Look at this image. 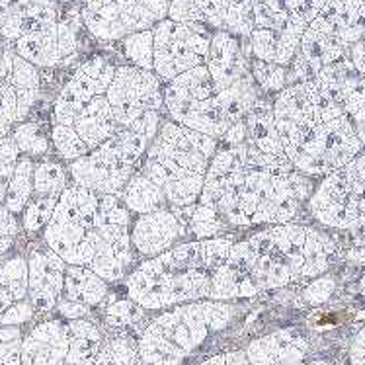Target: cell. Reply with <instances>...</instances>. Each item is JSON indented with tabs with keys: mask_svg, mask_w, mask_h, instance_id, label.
<instances>
[{
	"mask_svg": "<svg viewBox=\"0 0 365 365\" xmlns=\"http://www.w3.org/2000/svg\"><path fill=\"white\" fill-rule=\"evenodd\" d=\"M2 43H4V41H2V39H0V45H2Z\"/></svg>",
	"mask_w": 365,
	"mask_h": 365,
	"instance_id": "obj_55",
	"label": "cell"
},
{
	"mask_svg": "<svg viewBox=\"0 0 365 365\" xmlns=\"http://www.w3.org/2000/svg\"><path fill=\"white\" fill-rule=\"evenodd\" d=\"M180 219L184 221L187 229V235L192 240H205L221 237L225 231H229V227L219 217L215 209L203 205V203H194L187 207H174Z\"/></svg>",
	"mask_w": 365,
	"mask_h": 365,
	"instance_id": "obj_29",
	"label": "cell"
},
{
	"mask_svg": "<svg viewBox=\"0 0 365 365\" xmlns=\"http://www.w3.org/2000/svg\"><path fill=\"white\" fill-rule=\"evenodd\" d=\"M34 317H36V311L31 307L30 299L26 297L12 307H8L6 311L0 314V324L2 327H22L26 322H30Z\"/></svg>",
	"mask_w": 365,
	"mask_h": 365,
	"instance_id": "obj_45",
	"label": "cell"
},
{
	"mask_svg": "<svg viewBox=\"0 0 365 365\" xmlns=\"http://www.w3.org/2000/svg\"><path fill=\"white\" fill-rule=\"evenodd\" d=\"M334 289V277L322 274V276L314 277L313 282L307 285L305 291H303V299H305V303H309V305H322V303H327L328 299H330Z\"/></svg>",
	"mask_w": 365,
	"mask_h": 365,
	"instance_id": "obj_43",
	"label": "cell"
},
{
	"mask_svg": "<svg viewBox=\"0 0 365 365\" xmlns=\"http://www.w3.org/2000/svg\"><path fill=\"white\" fill-rule=\"evenodd\" d=\"M14 248L0 254V314L28 297V258Z\"/></svg>",
	"mask_w": 365,
	"mask_h": 365,
	"instance_id": "obj_25",
	"label": "cell"
},
{
	"mask_svg": "<svg viewBox=\"0 0 365 365\" xmlns=\"http://www.w3.org/2000/svg\"><path fill=\"white\" fill-rule=\"evenodd\" d=\"M57 202L59 200H53V197L31 195V200L22 211V215H20L22 232H26V235H39V232H43L45 227L51 221L53 211L57 207Z\"/></svg>",
	"mask_w": 365,
	"mask_h": 365,
	"instance_id": "obj_37",
	"label": "cell"
},
{
	"mask_svg": "<svg viewBox=\"0 0 365 365\" xmlns=\"http://www.w3.org/2000/svg\"><path fill=\"white\" fill-rule=\"evenodd\" d=\"M115 68L118 65L106 55H92L86 61H82L67 84L61 88L59 96L55 98L51 112L53 123L73 125L78 112L92 98L104 96L108 92Z\"/></svg>",
	"mask_w": 365,
	"mask_h": 365,
	"instance_id": "obj_14",
	"label": "cell"
},
{
	"mask_svg": "<svg viewBox=\"0 0 365 365\" xmlns=\"http://www.w3.org/2000/svg\"><path fill=\"white\" fill-rule=\"evenodd\" d=\"M307 365H334L330 359H314V361H311V364Z\"/></svg>",
	"mask_w": 365,
	"mask_h": 365,
	"instance_id": "obj_52",
	"label": "cell"
},
{
	"mask_svg": "<svg viewBox=\"0 0 365 365\" xmlns=\"http://www.w3.org/2000/svg\"><path fill=\"white\" fill-rule=\"evenodd\" d=\"M342 110L350 118L354 125L365 121V81L351 92L350 96L344 100Z\"/></svg>",
	"mask_w": 365,
	"mask_h": 365,
	"instance_id": "obj_46",
	"label": "cell"
},
{
	"mask_svg": "<svg viewBox=\"0 0 365 365\" xmlns=\"http://www.w3.org/2000/svg\"><path fill=\"white\" fill-rule=\"evenodd\" d=\"M110 284L84 266H67L65 272V285H63V299L73 303L92 307L102 305L108 297Z\"/></svg>",
	"mask_w": 365,
	"mask_h": 365,
	"instance_id": "obj_24",
	"label": "cell"
},
{
	"mask_svg": "<svg viewBox=\"0 0 365 365\" xmlns=\"http://www.w3.org/2000/svg\"><path fill=\"white\" fill-rule=\"evenodd\" d=\"M274 123L291 166L309 178H324L364 150L356 125L313 81L274 96Z\"/></svg>",
	"mask_w": 365,
	"mask_h": 365,
	"instance_id": "obj_2",
	"label": "cell"
},
{
	"mask_svg": "<svg viewBox=\"0 0 365 365\" xmlns=\"http://www.w3.org/2000/svg\"><path fill=\"white\" fill-rule=\"evenodd\" d=\"M254 12L250 0H231L225 12L223 31L239 39H248L254 31Z\"/></svg>",
	"mask_w": 365,
	"mask_h": 365,
	"instance_id": "obj_39",
	"label": "cell"
},
{
	"mask_svg": "<svg viewBox=\"0 0 365 365\" xmlns=\"http://www.w3.org/2000/svg\"><path fill=\"white\" fill-rule=\"evenodd\" d=\"M12 127H14V123L8 120L6 113L2 112V108H0V139H2V137H8L10 131H12Z\"/></svg>",
	"mask_w": 365,
	"mask_h": 365,
	"instance_id": "obj_51",
	"label": "cell"
},
{
	"mask_svg": "<svg viewBox=\"0 0 365 365\" xmlns=\"http://www.w3.org/2000/svg\"><path fill=\"white\" fill-rule=\"evenodd\" d=\"M237 311L232 301L211 299L164 309L137 338L143 365H186L211 336L229 328Z\"/></svg>",
	"mask_w": 365,
	"mask_h": 365,
	"instance_id": "obj_7",
	"label": "cell"
},
{
	"mask_svg": "<svg viewBox=\"0 0 365 365\" xmlns=\"http://www.w3.org/2000/svg\"><path fill=\"white\" fill-rule=\"evenodd\" d=\"M16 55H20L24 61L31 63L39 71L63 67L59 43V22L51 24L47 28L36 30L24 36L18 41L10 45Z\"/></svg>",
	"mask_w": 365,
	"mask_h": 365,
	"instance_id": "obj_23",
	"label": "cell"
},
{
	"mask_svg": "<svg viewBox=\"0 0 365 365\" xmlns=\"http://www.w3.org/2000/svg\"><path fill=\"white\" fill-rule=\"evenodd\" d=\"M63 4H81L82 0H61Z\"/></svg>",
	"mask_w": 365,
	"mask_h": 365,
	"instance_id": "obj_54",
	"label": "cell"
},
{
	"mask_svg": "<svg viewBox=\"0 0 365 365\" xmlns=\"http://www.w3.org/2000/svg\"><path fill=\"white\" fill-rule=\"evenodd\" d=\"M55 311L61 314V319H65V321H78V319H86V314H88V307L78 305V303H73V301H68V299H59V303L55 307Z\"/></svg>",
	"mask_w": 365,
	"mask_h": 365,
	"instance_id": "obj_48",
	"label": "cell"
},
{
	"mask_svg": "<svg viewBox=\"0 0 365 365\" xmlns=\"http://www.w3.org/2000/svg\"><path fill=\"white\" fill-rule=\"evenodd\" d=\"M118 43L127 65L143 71H153V30L131 34Z\"/></svg>",
	"mask_w": 365,
	"mask_h": 365,
	"instance_id": "obj_35",
	"label": "cell"
},
{
	"mask_svg": "<svg viewBox=\"0 0 365 365\" xmlns=\"http://www.w3.org/2000/svg\"><path fill=\"white\" fill-rule=\"evenodd\" d=\"M68 327L65 319H47L24 334L20 365H65Z\"/></svg>",
	"mask_w": 365,
	"mask_h": 365,
	"instance_id": "obj_21",
	"label": "cell"
},
{
	"mask_svg": "<svg viewBox=\"0 0 365 365\" xmlns=\"http://www.w3.org/2000/svg\"><path fill=\"white\" fill-rule=\"evenodd\" d=\"M34 166H36L34 158L20 155L14 172H12L10 184H8L4 207L16 217L22 215V211L34 195Z\"/></svg>",
	"mask_w": 365,
	"mask_h": 365,
	"instance_id": "obj_31",
	"label": "cell"
},
{
	"mask_svg": "<svg viewBox=\"0 0 365 365\" xmlns=\"http://www.w3.org/2000/svg\"><path fill=\"white\" fill-rule=\"evenodd\" d=\"M338 256L328 232L299 223L269 225L235 242L229 260L260 291L282 289L327 274Z\"/></svg>",
	"mask_w": 365,
	"mask_h": 365,
	"instance_id": "obj_3",
	"label": "cell"
},
{
	"mask_svg": "<svg viewBox=\"0 0 365 365\" xmlns=\"http://www.w3.org/2000/svg\"><path fill=\"white\" fill-rule=\"evenodd\" d=\"M258 295V289L248 279L245 272L231 262H225L213 274L211 282V301H237V299H250Z\"/></svg>",
	"mask_w": 365,
	"mask_h": 365,
	"instance_id": "obj_28",
	"label": "cell"
},
{
	"mask_svg": "<svg viewBox=\"0 0 365 365\" xmlns=\"http://www.w3.org/2000/svg\"><path fill=\"white\" fill-rule=\"evenodd\" d=\"M232 245L235 240L227 237L187 240L143 260L125 277L127 297L145 311L209 299L213 274L229 260Z\"/></svg>",
	"mask_w": 365,
	"mask_h": 365,
	"instance_id": "obj_4",
	"label": "cell"
},
{
	"mask_svg": "<svg viewBox=\"0 0 365 365\" xmlns=\"http://www.w3.org/2000/svg\"><path fill=\"white\" fill-rule=\"evenodd\" d=\"M68 351L65 365H92L102 348V330L88 319L67 321Z\"/></svg>",
	"mask_w": 365,
	"mask_h": 365,
	"instance_id": "obj_26",
	"label": "cell"
},
{
	"mask_svg": "<svg viewBox=\"0 0 365 365\" xmlns=\"http://www.w3.org/2000/svg\"><path fill=\"white\" fill-rule=\"evenodd\" d=\"M172 0H82L84 30L98 41L118 43L166 20Z\"/></svg>",
	"mask_w": 365,
	"mask_h": 365,
	"instance_id": "obj_11",
	"label": "cell"
},
{
	"mask_svg": "<svg viewBox=\"0 0 365 365\" xmlns=\"http://www.w3.org/2000/svg\"><path fill=\"white\" fill-rule=\"evenodd\" d=\"M120 197L123 205L129 209V213L135 217L172 207L166 195L163 194V190L155 182H150L141 170L127 182L125 190L121 192Z\"/></svg>",
	"mask_w": 365,
	"mask_h": 365,
	"instance_id": "obj_27",
	"label": "cell"
},
{
	"mask_svg": "<svg viewBox=\"0 0 365 365\" xmlns=\"http://www.w3.org/2000/svg\"><path fill=\"white\" fill-rule=\"evenodd\" d=\"M254 12V26L262 30H284L285 26L301 18V0H250Z\"/></svg>",
	"mask_w": 365,
	"mask_h": 365,
	"instance_id": "obj_30",
	"label": "cell"
},
{
	"mask_svg": "<svg viewBox=\"0 0 365 365\" xmlns=\"http://www.w3.org/2000/svg\"><path fill=\"white\" fill-rule=\"evenodd\" d=\"M307 209L327 229L351 231L365 227V150L314 186Z\"/></svg>",
	"mask_w": 365,
	"mask_h": 365,
	"instance_id": "obj_10",
	"label": "cell"
},
{
	"mask_svg": "<svg viewBox=\"0 0 365 365\" xmlns=\"http://www.w3.org/2000/svg\"><path fill=\"white\" fill-rule=\"evenodd\" d=\"M348 358H350V365H365V327L354 336Z\"/></svg>",
	"mask_w": 365,
	"mask_h": 365,
	"instance_id": "obj_49",
	"label": "cell"
},
{
	"mask_svg": "<svg viewBox=\"0 0 365 365\" xmlns=\"http://www.w3.org/2000/svg\"><path fill=\"white\" fill-rule=\"evenodd\" d=\"M250 47L248 39H239L227 34V31H213L211 41H209L207 67L209 75L213 78L215 88L221 90L231 88L235 82L245 78L250 73Z\"/></svg>",
	"mask_w": 365,
	"mask_h": 365,
	"instance_id": "obj_19",
	"label": "cell"
},
{
	"mask_svg": "<svg viewBox=\"0 0 365 365\" xmlns=\"http://www.w3.org/2000/svg\"><path fill=\"white\" fill-rule=\"evenodd\" d=\"M71 127L84 141L88 150L98 149L102 143L108 141L118 131V123L113 120L112 106L108 102L106 94L92 98L88 104L78 112Z\"/></svg>",
	"mask_w": 365,
	"mask_h": 365,
	"instance_id": "obj_22",
	"label": "cell"
},
{
	"mask_svg": "<svg viewBox=\"0 0 365 365\" xmlns=\"http://www.w3.org/2000/svg\"><path fill=\"white\" fill-rule=\"evenodd\" d=\"M92 365H143L137 340L131 336L118 334L102 342Z\"/></svg>",
	"mask_w": 365,
	"mask_h": 365,
	"instance_id": "obj_34",
	"label": "cell"
},
{
	"mask_svg": "<svg viewBox=\"0 0 365 365\" xmlns=\"http://www.w3.org/2000/svg\"><path fill=\"white\" fill-rule=\"evenodd\" d=\"M262 96L250 73L219 92L207 67L200 65L164 84V112L174 123L221 141Z\"/></svg>",
	"mask_w": 365,
	"mask_h": 365,
	"instance_id": "obj_5",
	"label": "cell"
},
{
	"mask_svg": "<svg viewBox=\"0 0 365 365\" xmlns=\"http://www.w3.org/2000/svg\"><path fill=\"white\" fill-rule=\"evenodd\" d=\"M49 137H51L53 150H55V153L59 155L61 160H65V163H73L76 158L84 157V155H88L90 153L88 147L84 145V141L76 135V131L73 127L53 123Z\"/></svg>",
	"mask_w": 365,
	"mask_h": 365,
	"instance_id": "obj_38",
	"label": "cell"
},
{
	"mask_svg": "<svg viewBox=\"0 0 365 365\" xmlns=\"http://www.w3.org/2000/svg\"><path fill=\"white\" fill-rule=\"evenodd\" d=\"M22 235L20 217L12 215L4 205H0V254L10 252Z\"/></svg>",
	"mask_w": 365,
	"mask_h": 365,
	"instance_id": "obj_42",
	"label": "cell"
},
{
	"mask_svg": "<svg viewBox=\"0 0 365 365\" xmlns=\"http://www.w3.org/2000/svg\"><path fill=\"white\" fill-rule=\"evenodd\" d=\"M301 172H269L246 164L242 145H221L209 163L197 203L219 213L229 229L293 223L313 195Z\"/></svg>",
	"mask_w": 365,
	"mask_h": 365,
	"instance_id": "obj_1",
	"label": "cell"
},
{
	"mask_svg": "<svg viewBox=\"0 0 365 365\" xmlns=\"http://www.w3.org/2000/svg\"><path fill=\"white\" fill-rule=\"evenodd\" d=\"M28 258V299L36 314L55 311L65 285V260L41 242L30 246Z\"/></svg>",
	"mask_w": 365,
	"mask_h": 365,
	"instance_id": "obj_16",
	"label": "cell"
},
{
	"mask_svg": "<svg viewBox=\"0 0 365 365\" xmlns=\"http://www.w3.org/2000/svg\"><path fill=\"white\" fill-rule=\"evenodd\" d=\"M133 215L120 195H102L82 245L81 264L108 284H115L133 269L135 250L131 246Z\"/></svg>",
	"mask_w": 365,
	"mask_h": 365,
	"instance_id": "obj_8",
	"label": "cell"
},
{
	"mask_svg": "<svg viewBox=\"0 0 365 365\" xmlns=\"http://www.w3.org/2000/svg\"><path fill=\"white\" fill-rule=\"evenodd\" d=\"M51 133V131H49ZM12 141L20 150V155L36 158H45L47 153L51 150V137L45 133L43 127L39 125L38 121H20L12 127L10 131Z\"/></svg>",
	"mask_w": 365,
	"mask_h": 365,
	"instance_id": "obj_33",
	"label": "cell"
},
{
	"mask_svg": "<svg viewBox=\"0 0 365 365\" xmlns=\"http://www.w3.org/2000/svg\"><path fill=\"white\" fill-rule=\"evenodd\" d=\"M106 98L118 127L143 135L149 141L157 137L163 125L164 82L153 71L118 65Z\"/></svg>",
	"mask_w": 365,
	"mask_h": 365,
	"instance_id": "obj_9",
	"label": "cell"
},
{
	"mask_svg": "<svg viewBox=\"0 0 365 365\" xmlns=\"http://www.w3.org/2000/svg\"><path fill=\"white\" fill-rule=\"evenodd\" d=\"M12 61H14V51L6 43L0 45V88L6 84L10 71H12Z\"/></svg>",
	"mask_w": 365,
	"mask_h": 365,
	"instance_id": "obj_50",
	"label": "cell"
},
{
	"mask_svg": "<svg viewBox=\"0 0 365 365\" xmlns=\"http://www.w3.org/2000/svg\"><path fill=\"white\" fill-rule=\"evenodd\" d=\"M20 158V150L12 141V137H2L0 139V205H4L8 184L12 178V172L16 168V163Z\"/></svg>",
	"mask_w": 365,
	"mask_h": 365,
	"instance_id": "obj_41",
	"label": "cell"
},
{
	"mask_svg": "<svg viewBox=\"0 0 365 365\" xmlns=\"http://www.w3.org/2000/svg\"><path fill=\"white\" fill-rule=\"evenodd\" d=\"M190 235L176 209H160L155 213L133 217L131 223V246L141 258L149 260L174 246L187 242Z\"/></svg>",
	"mask_w": 365,
	"mask_h": 365,
	"instance_id": "obj_17",
	"label": "cell"
},
{
	"mask_svg": "<svg viewBox=\"0 0 365 365\" xmlns=\"http://www.w3.org/2000/svg\"><path fill=\"white\" fill-rule=\"evenodd\" d=\"M143 317H145V309H141L129 297L113 301V303L106 307L104 311L106 324L112 328H120V330L121 328L133 327V324L141 321Z\"/></svg>",
	"mask_w": 365,
	"mask_h": 365,
	"instance_id": "obj_40",
	"label": "cell"
},
{
	"mask_svg": "<svg viewBox=\"0 0 365 365\" xmlns=\"http://www.w3.org/2000/svg\"><path fill=\"white\" fill-rule=\"evenodd\" d=\"M61 0H0V39L12 45L31 31L57 24Z\"/></svg>",
	"mask_w": 365,
	"mask_h": 365,
	"instance_id": "obj_18",
	"label": "cell"
},
{
	"mask_svg": "<svg viewBox=\"0 0 365 365\" xmlns=\"http://www.w3.org/2000/svg\"><path fill=\"white\" fill-rule=\"evenodd\" d=\"M168 20L178 24H186V26H205L202 16L197 12V8L192 0H172L168 6ZM207 28V26H205Z\"/></svg>",
	"mask_w": 365,
	"mask_h": 365,
	"instance_id": "obj_44",
	"label": "cell"
},
{
	"mask_svg": "<svg viewBox=\"0 0 365 365\" xmlns=\"http://www.w3.org/2000/svg\"><path fill=\"white\" fill-rule=\"evenodd\" d=\"M217 147L219 141L213 137L163 120L143 158L141 172L163 190L172 207H187L200 200Z\"/></svg>",
	"mask_w": 365,
	"mask_h": 365,
	"instance_id": "obj_6",
	"label": "cell"
},
{
	"mask_svg": "<svg viewBox=\"0 0 365 365\" xmlns=\"http://www.w3.org/2000/svg\"><path fill=\"white\" fill-rule=\"evenodd\" d=\"M245 356L250 365H305L309 340L297 328H279L252 340Z\"/></svg>",
	"mask_w": 365,
	"mask_h": 365,
	"instance_id": "obj_20",
	"label": "cell"
},
{
	"mask_svg": "<svg viewBox=\"0 0 365 365\" xmlns=\"http://www.w3.org/2000/svg\"><path fill=\"white\" fill-rule=\"evenodd\" d=\"M71 184L82 186L96 195H121L127 182L141 170L137 164L127 163L110 143H102L88 155L68 163Z\"/></svg>",
	"mask_w": 365,
	"mask_h": 365,
	"instance_id": "obj_15",
	"label": "cell"
},
{
	"mask_svg": "<svg viewBox=\"0 0 365 365\" xmlns=\"http://www.w3.org/2000/svg\"><path fill=\"white\" fill-rule=\"evenodd\" d=\"M197 365H250L245 356V350H231L215 354L211 358L203 359L202 364Z\"/></svg>",
	"mask_w": 365,
	"mask_h": 365,
	"instance_id": "obj_47",
	"label": "cell"
},
{
	"mask_svg": "<svg viewBox=\"0 0 365 365\" xmlns=\"http://www.w3.org/2000/svg\"><path fill=\"white\" fill-rule=\"evenodd\" d=\"M71 186L68 168L59 160L39 158L34 166V195L59 200L61 194Z\"/></svg>",
	"mask_w": 365,
	"mask_h": 365,
	"instance_id": "obj_32",
	"label": "cell"
},
{
	"mask_svg": "<svg viewBox=\"0 0 365 365\" xmlns=\"http://www.w3.org/2000/svg\"><path fill=\"white\" fill-rule=\"evenodd\" d=\"M213 30L163 20L153 28V73L166 84L182 73L205 65Z\"/></svg>",
	"mask_w": 365,
	"mask_h": 365,
	"instance_id": "obj_13",
	"label": "cell"
},
{
	"mask_svg": "<svg viewBox=\"0 0 365 365\" xmlns=\"http://www.w3.org/2000/svg\"><path fill=\"white\" fill-rule=\"evenodd\" d=\"M359 293H361V295L365 297V274H364V277H361V282H359Z\"/></svg>",
	"mask_w": 365,
	"mask_h": 365,
	"instance_id": "obj_53",
	"label": "cell"
},
{
	"mask_svg": "<svg viewBox=\"0 0 365 365\" xmlns=\"http://www.w3.org/2000/svg\"><path fill=\"white\" fill-rule=\"evenodd\" d=\"M250 75L254 82L258 84L262 94L266 96H276L287 86V67L276 65V63H264V61L252 59L250 57Z\"/></svg>",
	"mask_w": 365,
	"mask_h": 365,
	"instance_id": "obj_36",
	"label": "cell"
},
{
	"mask_svg": "<svg viewBox=\"0 0 365 365\" xmlns=\"http://www.w3.org/2000/svg\"><path fill=\"white\" fill-rule=\"evenodd\" d=\"M100 195L86 187L71 186L61 194L49 225L41 232V240L61 256L67 266L81 264V252L92 219L96 215Z\"/></svg>",
	"mask_w": 365,
	"mask_h": 365,
	"instance_id": "obj_12",
	"label": "cell"
}]
</instances>
